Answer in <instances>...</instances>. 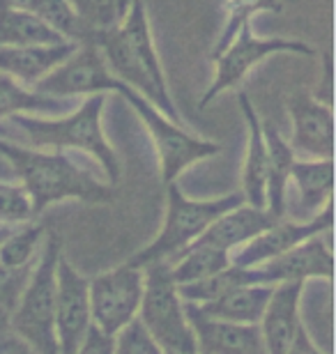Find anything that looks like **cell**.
<instances>
[{
  "label": "cell",
  "instance_id": "obj_1",
  "mask_svg": "<svg viewBox=\"0 0 336 354\" xmlns=\"http://www.w3.org/2000/svg\"><path fill=\"white\" fill-rule=\"evenodd\" d=\"M0 154L12 164L19 177V187L26 191L35 216L55 203H109L116 196L111 184L95 180L88 171H83L60 152L24 147L0 138Z\"/></svg>",
  "mask_w": 336,
  "mask_h": 354
},
{
  "label": "cell",
  "instance_id": "obj_2",
  "mask_svg": "<svg viewBox=\"0 0 336 354\" xmlns=\"http://www.w3.org/2000/svg\"><path fill=\"white\" fill-rule=\"evenodd\" d=\"M106 95H90L83 104L69 115L62 118H35V115H17L12 122L26 133L28 140L37 150H78L90 154L102 166V171L111 187H116L123 175L118 152L113 150L109 138L104 133L102 115H104Z\"/></svg>",
  "mask_w": 336,
  "mask_h": 354
},
{
  "label": "cell",
  "instance_id": "obj_3",
  "mask_svg": "<svg viewBox=\"0 0 336 354\" xmlns=\"http://www.w3.org/2000/svg\"><path fill=\"white\" fill-rule=\"evenodd\" d=\"M242 203H245L242 194H228L221 198H210V201H198V198L184 196L182 189L177 187V182L168 184L161 228L152 242L143 246L134 258H130V263L136 267L170 263L203 235L214 218H219L228 209L238 207Z\"/></svg>",
  "mask_w": 336,
  "mask_h": 354
},
{
  "label": "cell",
  "instance_id": "obj_4",
  "mask_svg": "<svg viewBox=\"0 0 336 354\" xmlns=\"http://www.w3.org/2000/svg\"><path fill=\"white\" fill-rule=\"evenodd\" d=\"M62 242L48 232L39 258L35 260L26 288L10 313V329L37 354H58L55 341V267Z\"/></svg>",
  "mask_w": 336,
  "mask_h": 354
},
{
  "label": "cell",
  "instance_id": "obj_5",
  "mask_svg": "<svg viewBox=\"0 0 336 354\" xmlns=\"http://www.w3.org/2000/svg\"><path fill=\"white\" fill-rule=\"evenodd\" d=\"M145 288L139 310L141 327L159 345L163 354H198L194 329L189 324L177 286L170 276L168 263H152L143 267Z\"/></svg>",
  "mask_w": 336,
  "mask_h": 354
},
{
  "label": "cell",
  "instance_id": "obj_6",
  "mask_svg": "<svg viewBox=\"0 0 336 354\" xmlns=\"http://www.w3.org/2000/svg\"><path fill=\"white\" fill-rule=\"evenodd\" d=\"M118 97H123L127 104L136 111V115L141 118V122L145 124L148 133L152 136L157 157H159V173L163 187L177 182L189 166L198 164L203 159H210L214 154L221 152V145L214 140L198 138L194 133L184 131L182 124H175L163 115V113L143 99L139 92L127 88L125 83H120L116 90Z\"/></svg>",
  "mask_w": 336,
  "mask_h": 354
},
{
  "label": "cell",
  "instance_id": "obj_7",
  "mask_svg": "<svg viewBox=\"0 0 336 354\" xmlns=\"http://www.w3.org/2000/svg\"><path fill=\"white\" fill-rule=\"evenodd\" d=\"M145 274L130 260L88 281L92 327L116 338L127 324L139 320Z\"/></svg>",
  "mask_w": 336,
  "mask_h": 354
},
{
  "label": "cell",
  "instance_id": "obj_8",
  "mask_svg": "<svg viewBox=\"0 0 336 354\" xmlns=\"http://www.w3.org/2000/svg\"><path fill=\"white\" fill-rule=\"evenodd\" d=\"M290 53V55H316L313 46L306 41L292 39V37H258L251 26L242 28L235 35V39L214 58V79L207 86V90L201 97V109L214 102L221 92L238 88L247 74L258 65V62L267 60L269 55Z\"/></svg>",
  "mask_w": 336,
  "mask_h": 354
},
{
  "label": "cell",
  "instance_id": "obj_9",
  "mask_svg": "<svg viewBox=\"0 0 336 354\" xmlns=\"http://www.w3.org/2000/svg\"><path fill=\"white\" fill-rule=\"evenodd\" d=\"M116 86L118 79L111 74L102 51L92 41H85V44H78L76 51L33 90L46 97L71 99L81 95H109L116 90Z\"/></svg>",
  "mask_w": 336,
  "mask_h": 354
},
{
  "label": "cell",
  "instance_id": "obj_10",
  "mask_svg": "<svg viewBox=\"0 0 336 354\" xmlns=\"http://www.w3.org/2000/svg\"><path fill=\"white\" fill-rule=\"evenodd\" d=\"M92 327L88 279L65 256L55 267V341L58 354H76Z\"/></svg>",
  "mask_w": 336,
  "mask_h": 354
},
{
  "label": "cell",
  "instance_id": "obj_11",
  "mask_svg": "<svg viewBox=\"0 0 336 354\" xmlns=\"http://www.w3.org/2000/svg\"><path fill=\"white\" fill-rule=\"evenodd\" d=\"M332 230V205L323 214L311 218V221H297V218H281L251 242L240 246L238 251L231 253V265L238 267H258L263 263H269L285 251L295 249L302 242L311 237L325 235Z\"/></svg>",
  "mask_w": 336,
  "mask_h": 354
},
{
  "label": "cell",
  "instance_id": "obj_12",
  "mask_svg": "<svg viewBox=\"0 0 336 354\" xmlns=\"http://www.w3.org/2000/svg\"><path fill=\"white\" fill-rule=\"evenodd\" d=\"M292 138L288 145L302 159H332L334 154V111L320 104L304 90L292 92L288 99Z\"/></svg>",
  "mask_w": 336,
  "mask_h": 354
},
{
  "label": "cell",
  "instance_id": "obj_13",
  "mask_svg": "<svg viewBox=\"0 0 336 354\" xmlns=\"http://www.w3.org/2000/svg\"><path fill=\"white\" fill-rule=\"evenodd\" d=\"M260 286H281V283H306L309 279H332L334 260L330 244L323 235L311 237L295 249L285 251L269 263L254 267Z\"/></svg>",
  "mask_w": 336,
  "mask_h": 354
},
{
  "label": "cell",
  "instance_id": "obj_14",
  "mask_svg": "<svg viewBox=\"0 0 336 354\" xmlns=\"http://www.w3.org/2000/svg\"><path fill=\"white\" fill-rule=\"evenodd\" d=\"M187 306L189 324L194 329L198 354H267L260 329L256 324H233L203 315L191 304Z\"/></svg>",
  "mask_w": 336,
  "mask_h": 354
},
{
  "label": "cell",
  "instance_id": "obj_15",
  "mask_svg": "<svg viewBox=\"0 0 336 354\" xmlns=\"http://www.w3.org/2000/svg\"><path fill=\"white\" fill-rule=\"evenodd\" d=\"M302 295L304 283H281L272 288L265 313H263L258 329L267 354H285L295 338L302 317Z\"/></svg>",
  "mask_w": 336,
  "mask_h": 354
},
{
  "label": "cell",
  "instance_id": "obj_16",
  "mask_svg": "<svg viewBox=\"0 0 336 354\" xmlns=\"http://www.w3.org/2000/svg\"><path fill=\"white\" fill-rule=\"evenodd\" d=\"M276 221H281V218L272 216L265 207H251V205L242 203L238 207L228 209L219 218H214L194 244L212 246V249L231 256L233 251L251 242L254 237H258L260 232L272 228Z\"/></svg>",
  "mask_w": 336,
  "mask_h": 354
},
{
  "label": "cell",
  "instance_id": "obj_17",
  "mask_svg": "<svg viewBox=\"0 0 336 354\" xmlns=\"http://www.w3.org/2000/svg\"><path fill=\"white\" fill-rule=\"evenodd\" d=\"M78 48L76 41L44 46H0V74L24 88H35Z\"/></svg>",
  "mask_w": 336,
  "mask_h": 354
},
{
  "label": "cell",
  "instance_id": "obj_18",
  "mask_svg": "<svg viewBox=\"0 0 336 354\" xmlns=\"http://www.w3.org/2000/svg\"><path fill=\"white\" fill-rule=\"evenodd\" d=\"M242 118L247 122V154L242 164V198L251 207H265L267 189V145L263 136V120L256 113L251 99L245 92H238Z\"/></svg>",
  "mask_w": 336,
  "mask_h": 354
},
{
  "label": "cell",
  "instance_id": "obj_19",
  "mask_svg": "<svg viewBox=\"0 0 336 354\" xmlns=\"http://www.w3.org/2000/svg\"><path fill=\"white\" fill-rule=\"evenodd\" d=\"M297 194V221H311L332 205L334 161L332 159H295L288 187Z\"/></svg>",
  "mask_w": 336,
  "mask_h": 354
},
{
  "label": "cell",
  "instance_id": "obj_20",
  "mask_svg": "<svg viewBox=\"0 0 336 354\" xmlns=\"http://www.w3.org/2000/svg\"><path fill=\"white\" fill-rule=\"evenodd\" d=\"M263 136L267 145V189H265V209L272 216L285 218L288 214V182L297 154L292 152L274 124L263 122Z\"/></svg>",
  "mask_w": 336,
  "mask_h": 354
},
{
  "label": "cell",
  "instance_id": "obj_21",
  "mask_svg": "<svg viewBox=\"0 0 336 354\" xmlns=\"http://www.w3.org/2000/svg\"><path fill=\"white\" fill-rule=\"evenodd\" d=\"M120 35L127 41L130 51L136 55V60L141 62L143 69L148 72L150 79L154 81V86L168 92V83H166V74H163L159 53L154 48V39H152V28H150V19H148V10L143 0H134L127 10L123 24L118 26Z\"/></svg>",
  "mask_w": 336,
  "mask_h": 354
},
{
  "label": "cell",
  "instance_id": "obj_22",
  "mask_svg": "<svg viewBox=\"0 0 336 354\" xmlns=\"http://www.w3.org/2000/svg\"><path fill=\"white\" fill-rule=\"evenodd\" d=\"M272 288L274 286H242L217 297V299L201 304L196 308L203 315L214 317V320L233 322V324H256L258 327L260 317L265 313Z\"/></svg>",
  "mask_w": 336,
  "mask_h": 354
},
{
  "label": "cell",
  "instance_id": "obj_23",
  "mask_svg": "<svg viewBox=\"0 0 336 354\" xmlns=\"http://www.w3.org/2000/svg\"><path fill=\"white\" fill-rule=\"evenodd\" d=\"M62 41L69 39L42 24L30 12L12 5L10 0H0V46H44Z\"/></svg>",
  "mask_w": 336,
  "mask_h": 354
},
{
  "label": "cell",
  "instance_id": "obj_24",
  "mask_svg": "<svg viewBox=\"0 0 336 354\" xmlns=\"http://www.w3.org/2000/svg\"><path fill=\"white\" fill-rule=\"evenodd\" d=\"M10 3L30 12L42 24L53 28L55 32L69 41L85 44V41L92 39V30L85 26V21L81 19L71 0H10Z\"/></svg>",
  "mask_w": 336,
  "mask_h": 354
},
{
  "label": "cell",
  "instance_id": "obj_25",
  "mask_svg": "<svg viewBox=\"0 0 336 354\" xmlns=\"http://www.w3.org/2000/svg\"><path fill=\"white\" fill-rule=\"evenodd\" d=\"M67 99L46 97L33 88L19 86L10 76L0 74V120H12L17 115H53L62 111Z\"/></svg>",
  "mask_w": 336,
  "mask_h": 354
},
{
  "label": "cell",
  "instance_id": "obj_26",
  "mask_svg": "<svg viewBox=\"0 0 336 354\" xmlns=\"http://www.w3.org/2000/svg\"><path fill=\"white\" fill-rule=\"evenodd\" d=\"M170 276H173L175 286H191L203 279H210L221 269L231 265V256L224 251H217L212 246L203 244H191L189 249H184L180 256L170 260Z\"/></svg>",
  "mask_w": 336,
  "mask_h": 354
},
{
  "label": "cell",
  "instance_id": "obj_27",
  "mask_svg": "<svg viewBox=\"0 0 336 354\" xmlns=\"http://www.w3.org/2000/svg\"><path fill=\"white\" fill-rule=\"evenodd\" d=\"M44 223H21L14 225L12 232L0 244V265L10 269H24L35 265L39 258L42 246L46 242Z\"/></svg>",
  "mask_w": 336,
  "mask_h": 354
},
{
  "label": "cell",
  "instance_id": "obj_28",
  "mask_svg": "<svg viewBox=\"0 0 336 354\" xmlns=\"http://www.w3.org/2000/svg\"><path fill=\"white\" fill-rule=\"evenodd\" d=\"M228 17L224 24V30L214 41L212 48V60L231 44L242 28L251 26V19L260 12H283V0H226Z\"/></svg>",
  "mask_w": 336,
  "mask_h": 354
},
{
  "label": "cell",
  "instance_id": "obj_29",
  "mask_svg": "<svg viewBox=\"0 0 336 354\" xmlns=\"http://www.w3.org/2000/svg\"><path fill=\"white\" fill-rule=\"evenodd\" d=\"M35 214L28 201L26 191L19 184L0 182V223L5 225H21L28 223Z\"/></svg>",
  "mask_w": 336,
  "mask_h": 354
},
{
  "label": "cell",
  "instance_id": "obj_30",
  "mask_svg": "<svg viewBox=\"0 0 336 354\" xmlns=\"http://www.w3.org/2000/svg\"><path fill=\"white\" fill-rule=\"evenodd\" d=\"M113 354H163V352L150 338L148 331L141 327V322L134 320L113 338Z\"/></svg>",
  "mask_w": 336,
  "mask_h": 354
},
{
  "label": "cell",
  "instance_id": "obj_31",
  "mask_svg": "<svg viewBox=\"0 0 336 354\" xmlns=\"http://www.w3.org/2000/svg\"><path fill=\"white\" fill-rule=\"evenodd\" d=\"M30 269L33 265L24 269H10L0 265V310H5V313L14 310L21 292L26 288L28 276H30Z\"/></svg>",
  "mask_w": 336,
  "mask_h": 354
},
{
  "label": "cell",
  "instance_id": "obj_32",
  "mask_svg": "<svg viewBox=\"0 0 336 354\" xmlns=\"http://www.w3.org/2000/svg\"><path fill=\"white\" fill-rule=\"evenodd\" d=\"M76 354H113V338L102 334L97 327H90L88 336H85Z\"/></svg>",
  "mask_w": 336,
  "mask_h": 354
},
{
  "label": "cell",
  "instance_id": "obj_33",
  "mask_svg": "<svg viewBox=\"0 0 336 354\" xmlns=\"http://www.w3.org/2000/svg\"><path fill=\"white\" fill-rule=\"evenodd\" d=\"M0 354H37V352L7 327L5 331H0Z\"/></svg>",
  "mask_w": 336,
  "mask_h": 354
},
{
  "label": "cell",
  "instance_id": "obj_34",
  "mask_svg": "<svg viewBox=\"0 0 336 354\" xmlns=\"http://www.w3.org/2000/svg\"><path fill=\"white\" fill-rule=\"evenodd\" d=\"M285 354H325V352L318 348L316 341L311 338V334L306 331L304 322H302V324H299L297 334H295V338H292L290 348H288V352H285Z\"/></svg>",
  "mask_w": 336,
  "mask_h": 354
},
{
  "label": "cell",
  "instance_id": "obj_35",
  "mask_svg": "<svg viewBox=\"0 0 336 354\" xmlns=\"http://www.w3.org/2000/svg\"><path fill=\"white\" fill-rule=\"evenodd\" d=\"M316 99L320 104L332 106V55L325 53L323 58V90H318Z\"/></svg>",
  "mask_w": 336,
  "mask_h": 354
},
{
  "label": "cell",
  "instance_id": "obj_36",
  "mask_svg": "<svg viewBox=\"0 0 336 354\" xmlns=\"http://www.w3.org/2000/svg\"><path fill=\"white\" fill-rule=\"evenodd\" d=\"M7 327H10V313L0 310V331H5Z\"/></svg>",
  "mask_w": 336,
  "mask_h": 354
},
{
  "label": "cell",
  "instance_id": "obj_37",
  "mask_svg": "<svg viewBox=\"0 0 336 354\" xmlns=\"http://www.w3.org/2000/svg\"><path fill=\"white\" fill-rule=\"evenodd\" d=\"M123 3H125V5H132V3H134V0H123Z\"/></svg>",
  "mask_w": 336,
  "mask_h": 354
},
{
  "label": "cell",
  "instance_id": "obj_38",
  "mask_svg": "<svg viewBox=\"0 0 336 354\" xmlns=\"http://www.w3.org/2000/svg\"><path fill=\"white\" fill-rule=\"evenodd\" d=\"M0 138H3V127H0Z\"/></svg>",
  "mask_w": 336,
  "mask_h": 354
},
{
  "label": "cell",
  "instance_id": "obj_39",
  "mask_svg": "<svg viewBox=\"0 0 336 354\" xmlns=\"http://www.w3.org/2000/svg\"><path fill=\"white\" fill-rule=\"evenodd\" d=\"M71 3H74V0H71Z\"/></svg>",
  "mask_w": 336,
  "mask_h": 354
}]
</instances>
